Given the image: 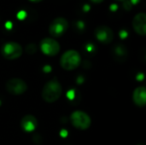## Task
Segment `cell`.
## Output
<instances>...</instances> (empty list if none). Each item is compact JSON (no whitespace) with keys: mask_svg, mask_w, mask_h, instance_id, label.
Here are the masks:
<instances>
[{"mask_svg":"<svg viewBox=\"0 0 146 145\" xmlns=\"http://www.w3.org/2000/svg\"><path fill=\"white\" fill-rule=\"evenodd\" d=\"M62 93V88L61 84L56 80L51 79L45 83L42 90V97L46 103H54L57 101Z\"/></svg>","mask_w":146,"mask_h":145,"instance_id":"cell-1","label":"cell"},{"mask_svg":"<svg viewBox=\"0 0 146 145\" xmlns=\"http://www.w3.org/2000/svg\"><path fill=\"white\" fill-rule=\"evenodd\" d=\"M81 62L80 53L75 50H68L62 54L60 59L61 67L67 70L71 71L76 69Z\"/></svg>","mask_w":146,"mask_h":145,"instance_id":"cell-2","label":"cell"},{"mask_svg":"<svg viewBox=\"0 0 146 145\" xmlns=\"http://www.w3.org/2000/svg\"><path fill=\"white\" fill-rule=\"evenodd\" d=\"M72 125L80 130H86L91 126L92 121L90 116L80 110H76L72 113L70 117Z\"/></svg>","mask_w":146,"mask_h":145,"instance_id":"cell-3","label":"cell"},{"mask_svg":"<svg viewBox=\"0 0 146 145\" xmlns=\"http://www.w3.org/2000/svg\"><path fill=\"white\" fill-rule=\"evenodd\" d=\"M68 28V21L64 17H56L50 24L49 32L54 38L63 35Z\"/></svg>","mask_w":146,"mask_h":145,"instance_id":"cell-4","label":"cell"},{"mask_svg":"<svg viewBox=\"0 0 146 145\" xmlns=\"http://www.w3.org/2000/svg\"><path fill=\"white\" fill-rule=\"evenodd\" d=\"M23 50L16 42H8L2 47V55L7 60H15L22 55Z\"/></svg>","mask_w":146,"mask_h":145,"instance_id":"cell-5","label":"cell"},{"mask_svg":"<svg viewBox=\"0 0 146 145\" xmlns=\"http://www.w3.org/2000/svg\"><path fill=\"white\" fill-rule=\"evenodd\" d=\"M5 88L9 93L16 96L25 93L27 90V85L24 80L18 78H13L6 82Z\"/></svg>","mask_w":146,"mask_h":145,"instance_id":"cell-6","label":"cell"},{"mask_svg":"<svg viewBox=\"0 0 146 145\" xmlns=\"http://www.w3.org/2000/svg\"><path fill=\"white\" fill-rule=\"evenodd\" d=\"M40 49L44 55L48 56H55L59 53L61 47L56 39L51 38H45L42 39L40 43Z\"/></svg>","mask_w":146,"mask_h":145,"instance_id":"cell-7","label":"cell"},{"mask_svg":"<svg viewBox=\"0 0 146 145\" xmlns=\"http://www.w3.org/2000/svg\"><path fill=\"white\" fill-rule=\"evenodd\" d=\"M95 37L102 44H110L114 38L113 30L104 25L99 26L95 29Z\"/></svg>","mask_w":146,"mask_h":145,"instance_id":"cell-8","label":"cell"},{"mask_svg":"<svg viewBox=\"0 0 146 145\" xmlns=\"http://www.w3.org/2000/svg\"><path fill=\"white\" fill-rule=\"evenodd\" d=\"M133 27L139 35L145 36L146 34V15L145 13L137 14L133 20Z\"/></svg>","mask_w":146,"mask_h":145,"instance_id":"cell-9","label":"cell"},{"mask_svg":"<svg viewBox=\"0 0 146 145\" xmlns=\"http://www.w3.org/2000/svg\"><path fill=\"white\" fill-rule=\"evenodd\" d=\"M38 126L37 119L31 115H25L21 121V127L26 132H31L35 131Z\"/></svg>","mask_w":146,"mask_h":145,"instance_id":"cell-10","label":"cell"},{"mask_svg":"<svg viewBox=\"0 0 146 145\" xmlns=\"http://www.w3.org/2000/svg\"><path fill=\"white\" fill-rule=\"evenodd\" d=\"M133 100L139 107H144L146 104V88L145 86L137 87L133 94Z\"/></svg>","mask_w":146,"mask_h":145,"instance_id":"cell-11","label":"cell"},{"mask_svg":"<svg viewBox=\"0 0 146 145\" xmlns=\"http://www.w3.org/2000/svg\"><path fill=\"white\" fill-rule=\"evenodd\" d=\"M128 55L127 48L123 44H116L113 49V56L119 62H123L127 59Z\"/></svg>","mask_w":146,"mask_h":145,"instance_id":"cell-12","label":"cell"},{"mask_svg":"<svg viewBox=\"0 0 146 145\" xmlns=\"http://www.w3.org/2000/svg\"><path fill=\"white\" fill-rule=\"evenodd\" d=\"M35 50H36V47H35V45H34L33 44H28V45L26 47V51H27V53L33 54V53L35 52Z\"/></svg>","mask_w":146,"mask_h":145,"instance_id":"cell-13","label":"cell"},{"mask_svg":"<svg viewBox=\"0 0 146 145\" xmlns=\"http://www.w3.org/2000/svg\"><path fill=\"white\" fill-rule=\"evenodd\" d=\"M132 7H133V4L131 3L130 0H125V1H123V8L126 10H127V11L131 10Z\"/></svg>","mask_w":146,"mask_h":145,"instance_id":"cell-14","label":"cell"},{"mask_svg":"<svg viewBox=\"0 0 146 145\" xmlns=\"http://www.w3.org/2000/svg\"><path fill=\"white\" fill-rule=\"evenodd\" d=\"M26 15H27V14H26V12H25V11H23V10L20 11V12L17 14V17H18L20 20H23V19L26 17Z\"/></svg>","mask_w":146,"mask_h":145,"instance_id":"cell-15","label":"cell"},{"mask_svg":"<svg viewBox=\"0 0 146 145\" xmlns=\"http://www.w3.org/2000/svg\"><path fill=\"white\" fill-rule=\"evenodd\" d=\"M120 36H121V38H126L127 37V32L125 31V30L121 31V32H120Z\"/></svg>","mask_w":146,"mask_h":145,"instance_id":"cell-16","label":"cell"},{"mask_svg":"<svg viewBox=\"0 0 146 145\" xmlns=\"http://www.w3.org/2000/svg\"><path fill=\"white\" fill-rule=\"evenodd\" d=\"M110 10H111V11L115 12V11L117 10V9H118V5H117L116 3H113V4H111V5H110Z\"/></svg>","mask_w":146,"mask_h":145,"instance_id":"cell-17","label":"cell"},{"mask_svg":"<svg viewBox=\"0 0 146 145\" xmlns=\"http://www.w3.org/2000/svg\"><path fill=\"white\" fill-rule=\"evenodd\" d=\"M77 26H78V27H80V29H83V28L85 27V23H84L83 21H80L77 22Z\"/></svg>","mask_w":146,"mask_h":145,"instance_id":"cell-18","label":"cell"},{"mask_svg":"<svg viewBox=\"0 0 146 145\" xmlns=\"http://www.w3.org/2000/svg\"><path fill=\"white\" fill-rule=\"evenodd\" d=\"M90 5L89 4H85L84 5V7H83V10L85 11V12H88L89 10H90Z\"/></svg>","mask_w":146,"mask_h":145,"instance_id":"cell-19","label":"cell"},{"mask_svg":"<svg viewBox=\"0 0 146 145\" xmlns=\"http://www.w3.org/2000/svg\"><path fill=\"white\" fill-rule=\"evenodd\" d=\"M139 1H140V0H130L131 3H132L133 5H137V4L139 3Z\"/></svg>","mask_w":146,"mask_h":145,"instance_id":"cell-20","label":"cell"},{"mask_svg":"<svg viewBox=\"0 0 146 145\" xmlns=\"http://www.w3.org/2000/svg\"><path fill=\"white\" fill-rule=\"evenodd\" d=\"M6 27H7L8 29H10V28L12 27V23H11V22H9V21L6 22Z\"/></svg>","mask_w":146,"mask_h":145,"instance_id":"cell-21","label":"cell"},{"mask_svg":"<svg viewBox=\"0 0 146 145\" xmlns=\"http://www.w3.org/2000/svg\"><path fill=\"white\" fill-rule=\"evenodd\" d=\"M92 3H102L104 0H91Z\"/></svg>","mask_w":146,"mask_h":145,"instance_id":"cell-22","label":"cell"},{"mask_svg":"<svg viewBox=\"0 0 146 145\" xmlns=\"http://www.w3.org/2000/svg\"><path fill=\"white\" fill-rule=\"evenodd\" d=\"M30 1H32V2H41L43 0H30Z\"/></svg>","mask_w":146,"mask_h":145,"instance_id":"cell-23","label":"cell"},{"mask_svg":"<svg viewBox=\"0 0 146 145\" xmlns=\"http://www.w3.org/2000/svg\"><path fill=\"white\" fill-rule=\"evenodd\" d=\"M116 1H121V2H123V1H125V0H116Z\"/></svg>","mask_w":146,"mask_h":145,"instance_id":"cell-24","label":"cell"}]
</instances>
